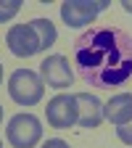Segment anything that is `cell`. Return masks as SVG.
<instances>
[{
    "mask_svg": "<svg viewBox=\"0 0 132 148\" xmlns=\"http://www.w3.org/2000/svg\"><path fill=\"white\" fill-rule=\"evenodd\" d=\"M71 56L90 87H119L132 79V34L119 27H90L74 40Z\"/></svg>",
    "mask_w": 132,
    "mask_h": 148,
    "instance_id": "6da1fadb",
    "label": "cell"
},
{
    "mask_svg": "<svg viewBox=\"0 0 132 148\" xmlns=\"http://www.w3.org/2000/svg\"><path fill=\"white\" fill-rule=\"evenodd\" d=\"M55 37H58V32H55L53 21L50 18H32L29 24H13L5 34V45L13 56H18V58H29V56H37L48 50Z\"/></svg>",
    "mask_w": 132,
    "mask_h": 148,
    "instance_id": "7a4b0ae2",
    "label": "cell"
},
{
    "mask_svg": "<svg viewBox=\"0 0 132 148\" xmlns=\"http://www.w3.org/2000/svg\"><path fill=\"white\" fill-rule=\"evenodd\" d=\"M8 95L18 106H34L45 95V82L32 69H16L8 77Z\"/></svg>",
    "mask_w": 132,
    "mask_h": 148,
    "instance_id": "3957f363",
    "label": "cell"
},
{
    "mask_svg": "<svg viewBox=\"0 0 132 148\" xmlns=\"http://www.w3.org/2000/svg\"><path fill=\"white\" fill-rule=\"evenodd\" d=\"M5 138L13 148H34L42 138V122L34 114H16L8 119Z\"/></svg>",
    "mask_w": 132,
    "mask_h": 148,
    "instance_id": "277c9868",
    "label": "cell"
},
{
    "mask_svg": "<svg viewBox=\"0 0 132 148\" xmlns=\"http://www.w3.org/2000/svg\"><path fill=\"white\" fill-rule=\"evenodd\" d=\"M48 124L53 130H69L74 122L79 119V108H77V95L74 92H58L48 101L45 108Z\"/></svg>",
    "mask_w": 132,
    "mask_h": 148,
    "instance_id": "5b68a950",
    "label": "cell"
},
{
    "mask_svg": "<svg viewBox=\"0 0 132 148\" xmlns=\"http://www.w3.org/2000/svg\"><path fill=\"white\" fill-rule=\"evenodd\" d=\"M106 8H108V0H64L61 3V18L69 27H87Z\"/></svg>",
    "mask_w": 132,
    "mask_h": 148,
    "instance_id": "8992f818",
    "label": "cell"
},
{
    "mask_svg": "<svg viewBox=\"0 0 132 148\" xmlns=\"http://www.w3.org/2000/svg\"><path fill=\"white\" fill-rule=\"evenodd\" d=\"M40 77H42V82L48 87L66 90L74 82V71L69 66V58H66V56L53 53V56H48V58H42V64H40Z\"/></svg>",
    "mask_w": 132,
    "mask_h": 148,
    "instance_id": "52a82bcc",
    "label": "cell"
},
{
    "mask_svg": "<svg viewBox=\"0 0 132 148\" xmlns=\"http://www.w3.org/2000/svg\"><path fill=\"white\" fill-rule=\"evenodd\" d=\"M77 95V108H79V124L85 127V130H95L103 119H106V114H103V103L95 98V95H90V92H74Z\"/></svg>",
    "mask_w": 132,
    "mask_h": 148,
    "instance_id": "ba28073f",
    "label": "cell"
},
{
    "mask_svg": "<svg viewBox=\"0 0 132 148\" xmlns=\"http://www.w3.org/2000/svg\"><path fill=\"white\" fill-rule=\"evenodd\" d=\"M103 114L111 124H129L132 122V95L129 92H119V95H114L106 106H103Z\"/></svg>",
    "mask_w": 132,
    "mask_h": 148,
    "instance_id": "9c48e42d",
    "label": "cell"
},
{
    "mask_svg": "<svg viewBox=\"0 0 132 148\" xmlns=\"http://www.w3.org/2000/svg\"><path fill=\"white\" fill-rule=\"evenodd\" d=\"M18 11H21V0H0V24L11 21Z\"/></svg>",
    "mask_w": 132,
    "mask_h": 148,
    "instance_id": "30bf717a",
    "label": "cell"
},
{
    "mask_svg": "<svg viewBox=\"0 0 132 148\" xmlns=\"http://www.w3.org/2000/svg\"><path fill=\"white\" fill-rule=\"evenodd\" d=\"M116 135H119V140H122V143L132 145V122H129V124H122V127H116Z\"/></svg>",
    "mask_w": 132,
    "mask_h": 148,
    "instance_id": "8fae6325",
    "label": "cell"
},
{
    "mask_svg": "<svg viewBox=\"0 0 132 148\" xmlns=\"http://www.w3.org/2000/svg\"><path fill=\"white\" fill-rule=\"evenodd\" d=\"M42 148H69V143H66V140H61V138H50V140H45V143H42Z\"/></svg>",
    "mask_w": 132,
    "mask_h": 148,
    "instance_id": "7c38bea8",
    "label": "cell"
},
{
    "mask_svg": "<svg viewBox=\"0 0 132 148\" xmlns=\"http://www.w3.org/2000/svg\"><path fill=\"white\" fill-rule=\"evenodd\" d=\"M122 8H124L127 13H132V0H122Z\"/></svg>",
    "mask_w": 132,
    "mask_h": 148,
    "instance_id": "4fadbf2b",
    "label": "cell"
},
{
    "mask_svg": "<svg viewBox=\"0 0 132 148\" xmlns=\"http://www.w3.org/2000/svg\"><path fill=\"white\" fill-rule=\"evenodd\" d=\"M0 85H3V64H0Z\"/></svg>",
    "mask_w": 132,
    "mask_h": 148,
    "instance_id": "5bb4252c",
    "label": "cell"
},
{
    "mask_svg": "<svg viewBox=\"0 0 132 148\" xmlns=\"http://www.w3.org/2000/svg\"><path fill=\"white\" fill-rule=\"evenodd\" d=\"M0 122H3V106H0Z\"/></svg>",
    "mask_w": 132,
    "mask_h": 148,
    "instance_id": "9a60e30c",
    "label": "cell"
},
{
    "mask_svg": "<svg viewBox=\"0 0 132 148\" xmlns=\"http://www.w3.org/2000/svg\"><path fill=\"white\" fill-rule=\"evenodd\" d=\"M0 148H5V145H3V140H0Z\"/></svg>",
    "mask_w": 132,
    "mask_h": 148,
    "instance_id": "2e32d148",
    "label": "cell"
}]
</instances>
